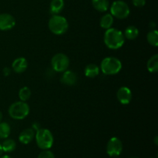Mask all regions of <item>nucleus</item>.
<instances>
[{
  "mask_svg": "<svg viewBox=\"0 0 158 158\" xmlns=\"http://www.w3.org/2000/svg\"><path fill=\"white\" fill-rule=\"evenodd\" d=\"M125 39L129 40H134L137 39L139 35V29L134 26H130L126 28L123 33Z\"/></svg>",
  "mask_w": 158,
  "mask_h": 158,
  "instance_id": "obj_18",
  "label": "nucleus"
},
{
  "mask_svg": "<svg viewBox=\"0 0 158 158\" xmlns=\"http://www.w3.org/2000/svg\"><path fill=\"white\" fill-rule=\"evenodd\" d=\"M123 151V143L118 137L110 138L106 144V154L112 157H118Z\"/></svg>",
  "mask_w": 158,
  "mask_h": 158,
  "instance_id": "obj_8",
  "label": "nucleus"
},
{
  "mask_svg": "<svg viewBox=\"0 0 158 158\" xmlns=\"http://www.w3.org/2000/svg\"><path fill=\"white\" fill-rule=\"evenodd\" d=\"M130 158H138V157H130Z\"/></svg>",
  "mask_w": 158,
  "mask_h": 158,
  "instance_id": "obj_32",
  "label": "nucleus"
},
{
  "mask_svg": "<svg viewBox=\"0 0 158 158\" xmlns=\"http://www.w3.org/2000/svg\"><path fill=\"white\" fill-rule=\"evenodd\" d=\"M92 5L94 9L100 12H104L110 7L109 0H92Z\"/></svg>",
  "mask_w": 158,
  "mask_h": 158,
  "instance_id": "obj_16",
  "label": "nucleus"
},
{
  "mask_svg": "<svg viewBox=\"0 0 158 158\" xmlns=\"http://www.w3.org/2000/svg\"><path fill=\"white\" fill-rule=\"evenodd\" d=\"M30 108L26 102L19 101L12 103L9 108V114L14 120H23L29 114Z\"/></svg>",
  "mask_w": 158,
  "mask_h": 158,
  "instance_id": "obj_5",
  "label": "nucleus"
},
{
  "mask_svg": "<svg viewBox=\"0 0 158 158\" xmlns=\"http://www.w3.org/2000/svg\"><path fill=\"white\" fill-rule=\"evenodd\" d=\"M32 128L33 130H35V131H38V130L40 129V128H41V127H40V124H39L38 123H34L33 124H32Z\"/></svg>",
  "mask_w": 158,
  "mask_h": 158,
  "instance_id": "obj_27",
  "label": "nucleus"
},
{
  "mask_svg": "<svg viewBox=\"0 0 158 158\" xmlns=\"http://www.w3.org/2000/svg\"><path fill=\"white\" fill-rule=\"evenodd\" d=\"M132 2L136 7H143L146 4V0H132Z\"/></svg>",
  "mask_w": 158,
  "mask_h": 158,
  "instance_id": "obj_25",
  "label": "nucleus"
},
{
  "mask_svg": "<svg viewBox=\"0 0 158 158\" xmlns=\"http://www.w3.org/2000/svg\"><path fill=\"white\" fill-rule=\"evenodd\" d=\"M100 69L105 75H116L121 70L122 63L120 60L116 57H106L102 60Z\"/></svg>",
  "mask_w": 158,
  "mask_h": 158,
  "instance_id": "obj_4",
  "label": "nucleus"
},
{
  "mask_svg": "<svg viewBox=\"0 0 158 158\" xmlns=\"http://www.w3.org/2000/svg\"><path fill=\"white\" fill-rule=\"evenodd\" d=\"M100 69L97 65L90 63L88 64L84 69V74L88 78H95L100 73Z\"/></svg>",
  "mask_w": 158,
  "mask_h": 158,
  "instance_id": "obj_15",
  "label": "nucleus"
},
{
  "mask_svg": "<svg viewBox=\"0 0 158 158\" xmlns=\"http://www.w3.org/2000/svg\"><path fill=\"white\" fill-rule=\"evenodd\" d=\"M35 139L37 146L42 150L50 149L54 142L52 132L45 128H40L38 131H35Z\"/></svg>",
  "mask_w": 158,
  "mask_h": 158,
  "instance_id": "obj_3",
  "label": "nucleus"
},
{
  "mask_svg": "<svg viewBox=\"0 0 158 158\" xmlns=\"http://www.w3.org/2000/svg\"><path fill=\"white\" fill-rule=\"evenodd\" d=\"M19 97L21 101L26 102L31 97V90L27 86H23L19 91Z\"/></svg>",
  "mask_w": 158,
  "mask_h": 158,
  "instance_id": "obj_23",
  "label": "nucleus"
},
{
  "mask_svg": "<svg viewBox=\"0 0 158 158\" xmlns=\"http://www.w3.org/2000/svg\"><path fill=\"white\" fill-rule=\"evenodd\" d=\"M110 14L115 18L119 19H127L130 15V7L124 1L117 0L114 2L110 6Z\"/></svg>",
  "mask_w": 158,
  "mask_h": 158,
  "instance_id": "obj_6",
  "label": "nucleus"
},
{
  "mask_svg": "<svg viewBox=\"0 0 158 158\" xmlns=\"http://www.w3.org/2000/svg\"><path fill=\"white\" fill-rule=\"evenodd\" d=\"M0 158H12L10 157V156H9V155H4V156H0Z\"/></svg>",
  "mask_w": 158,
  "mask_h": 158,
  "instance_id": "obj_28",
  "label": "nucleus"
},
{
  "mask_svg": "<svg viewBox=\"0 0 158 158\" xmlns=\"http://www.w3.org/2000/svg\"><path fill=\"white\" fill-rule=\"evenodd\" d=\"M69 59L66 54L59 52L51 60V66L54 71L57 73H63L64 71L67 70L69 66Z\"/></svg>",
  "mask_w": 158,
  "mask_h": 158,
  "instance_id": "obj_7",
  "label": "nucleus"
},
{
  "mask_svg": "<svg viewBox=\"0 0 158 158\" xmlns=\"http://www.w3.org/2000/svg\"><path fill=\"white\" fill-rule=\"evenodd\" d=\"M64 0H52L49 6V10L52 15H59L64 9Z\"/></svg>",
  "mask_w": 158,
  "mask_h": 158,
  "instance_id": "obj_14",
  "label": "nucleus"
},
{
  "mask_svg": "<svg viewBox=\"0 0 158 158\" xmlns=\"http://www.w3.org/2000/svg\"><path fill=\"white\" fill-rule=\"evenodd\" d=\"M114 17L110 13L105 14V15H103L102 18L100 19V27L103 28V29H110V28H111V26H113V24H114Z\"/></svg>",
  "mask_w": 158,
  "mask_h": 158,
  "instance_id": "obj_17",
  "label": "nucleus"
},
{
  "mask_svg": "<svg viewBox=\"0 0 158 158\" xmlns=\"http://www.w3.org/2000/svg\"><path fill=\"white\" fill-rule=\"evenodd\" d=\"M147 40L151 46L157 47L158 46V32L156 29L150 31L147 35Z\"/></svg>",
  "mask_w": 158,
  "mask_h": 158,
  "instance_id": "obj_21",
  "label": "nucleus"
},
{
  "mask_svg": "<svg viewBox=\"0 0 158 158\" xmlns=\"http://www.w3.org/2000/svg\"><path fill=\"white\" fill-rule=\"evenodd\" d=\"M2 73L5 77H8V76H9L11 74V69L9 67H5L2 69Z\"/></svg>",
  "mask_w": 158,
  "mask_h": 158,
  "instance_id": "obj_26",
  "label": "nucleus"
},
{
  "mask_svg": "<svg viewBox=\"0 0 158 158\" xmlns=\"http://www.w3.org/2000/svg\"><path fill=\"white\" fill-rule=\"evenodd\" d=\"M117 97L122 105H128L132 100V92L127 86H122L117 90Z\"/></svg>",
  "mask_w": 158,
  "mask_h": 158,
  "instance_id": "obj_10",
  "label": "nucleus"
},
{
  "mask_svg": "<svg viewBox=\"0 0 158 158\" xmlns=\"http://www.w3.org/2000/svg\"><path fill=\"white\" fill-rule=\"evenodd\" d=\"M48 27L51 32L57 35L66 33L69 28V23L65 17L60 15H52L48 23Z\"/></svg>",
  "mask_w": 158,
  "mask_h": 158,
  "instance_id": "obj_2",
  "label": "nucleus"
},
{
  "mask_svg": "<svg viewBox=\"0 0 158 158\" xmlns=\"http://www.w3.org/2000/svg\"><path fill=\"white\" fill-rule=\"evenodd\" d=\"M103 41L106 47L109 49H118L124 44L125 37L120 30L115 28H110L106 29Z\"/></svg>",
  "mask_w": 158,
  "mask_h": 158,
  "instance_id": "obj_1",
  "label": "nucleus"
},
{
  "mask_svg": "<svg viewBox=\"0 0 158 158\" xmlns=\"http://www.w3.org/2000/svg\"><path fill=\"white\" fill-rule=\"evenodd\" d=\"M15 26V19L11 14H0V30L8 31Z\"/></svg>",
  "mask_w": 158,
  "mask_h": 158,
  "instance_id": "obj_9",
  "label": "nucleus"
},
{
  "mask_svg": "<svg viewBox=\"0 0 158 158\" xmlns=\"http://www.w3.org/2000/svg\"><path fill=\"white\" fill-rule=\"evenodd\" d=\"M157 138H158V137H157V136H156L155 139H154V142H155V144L156 145H157Z\"/></svg>",
  "mask_w": 158,
  "mask_h": 158,
  "instance_id": "obj_31",
  "label": "nucleus"
},
{
  "mask_svg": "<svg viewBox=\"0 0 158 158\" xmlns=\"http://www.w3.org/2000/svg\"><path fill=\"white\" fill-rule=\"evenodd\" d=\"M3 152L6 153H10L12 152L16 148V143L12 139H8L6 138L2 143L1 144Z\"/></svg>",
  "mask_w": 158,
  "mask_h": 158,
  "instance_id": "obj_20",
  "label": "nucleus"
},
{
  "mask_svg": "<svg viewBox=\"0 0 158 158\" xmlns=\"http://www.w3.org/2000/svg\"><path fill=\"white\" fill-rule=\"evenodd\" d=\"M2 112L0 111V123L2 122Z\"/></svg>",
  "mask_w": 158,
  "mask_h": 158,
  "instance_id": "obj_30",
  "label": "nucleus"
},
{
  "mask_svg": "<svg viewBox=\"0 0 158 158\" xmlns=\"http://www.w3.org/2000/svg\"><path fill=\"white\" fill-rule=\"evenodd\" d=\"M147 68L148 71L152 73H155L158 71V55L152 56L151 58L148 60V63H147Z\"/></svg>",
  "mask_w": 158,
  "mask_h": 158,
  "instance_id": "obj_19",
  "label": "nucleus"
},
{
  "mask_svg": "<svg viewBox=\"0 0 158 158\" xmlns=\"http://www.w3.org/2000/svg\"><path fill=\"white\" fill-rule=\"evenodd\" d=\"M114 158H119V157H114Z\"/></svg>",
  "mask_w": 158,
  "mask_h": 158,
  "instance_id": "obj_33",
  "label": "nucleus"
},
{
  "mask_svg": "<svg viewBox=\"0 0 158 158\" xmlns=\"http://www.w3.org/2000/svg\"><path fill=\"white\" fill-rule=\"evenodd\" d=\"M3 153V151H2V146H1V143H0V156H2V154Z\"/></svg>",
  "mask_w": 158,
  "mask_h": 158,
  "instance_id": "obj_29",
  "label": "nucleus"
},
{
  "mask_svg": "<svg viewBox=\"0 0 158 158\" xmlns=\"http://www.w3.org/2000/svg\"><path fill=\"white\" fill-rule=\"evenodd\" d=\"M11 133L10 125L6 122L0 123V139H6Z\"/></svg>",
  "mask_w": 158,
  "mask_h": 158,
  "instance_id": "obj_22",
  "label": "nucleus"
},
{
  "mask_svg": "<svg viewBox=\"0 0 158 158\" xmlns=\"http://www.w3.org/2000/svg\"><path fill=\"white\" fill-rule=\"evenodd\" d=\"M12 68L16 73H23L27 69L28 61L24 57H19L12 62Z\"/></svg>",
  "mask_w": 158,
  "mask_h": 158,
  "instance_id": "obj_12",
  "label": "nucleus"
},
{
  "mask_svg": "<svg viewBox=\"0 0 158 158\" xmlns=\"http://www.w3.org/2000/svg\"><path fill=\"white\" fill-rule=\"evenodd\" d=\"M77 80H78V78H77V74L73 71L68 70V69L63 73L61 79H60V81L63 84L69 86H75L77 83Z\"/></svg>",
  "mask_w": 158,
  "mask_h": 158,
  "instance_id": "obj_11",
  "label": "nucleus"
},
{
  "mask_svg": "<svg viewBox=\"0 0 158 158\" xmlns=\"http://www.w3.org/2000/svg\"><path fill=\"white\" fill-rule=\"evenodd\" d=\"M35 131L32 128H27L22 131L19 136V140L23 144L31 143L35 137Z\"/></svg>",
  "mask_w": 158,
  "mask_h": 158,
  "instance_id": "obj_13",
  "label": "nucleus"
},
{
  "mask_svg": "<svg viewBox=\"0 0 158 158\" xmlns=\"http://www.w3.org/2000/svg\"><path fill=\"white\" fill-rule=\"evenodd\" d=\"M37 158H55V155L52 151L49 150H43Z\"/></svg>",
  "mask_w": 158,
  "mask_h": 158,
  "instance_id": "obj_24",
  "label": "nucleus"
}]
</instances>
